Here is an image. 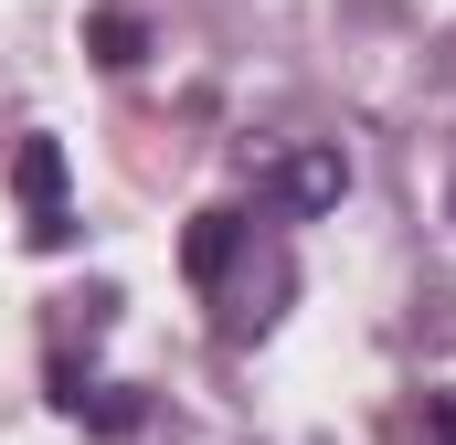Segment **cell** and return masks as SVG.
I'll use <instances>...</instances> for the list:
<instances>
[{"instance_id":"1","label":"cell","mask_w":456,"mask_h":445,"mask_svg":"<svg viewBox=\"0 0 456 445\" xmlns=\"http://www.w3.org/2000/svg\"><path fill=\"white\" fill-rule=\"evenodd\" d=\"M350 191V159L319 138V149H287L276 170H265V213H287V222H308V213H330Z\"/></svg>"},{"instance_id":"2","label":"cell","mask_w":456,"mask_h":445,"mask_svg":"<svg viewBox=\"0 0 456 445\" xmlns=\"http://www.w3.org/2000/svg\"><path fill=\"white\" fill-rule=\"evenodd\" d=\"M11 181H21V202H32V244H43V255L75 244V213H64V149H53V138H21V149H11Z\"/></svg>"},{"instance_id":"3","label":"cell","mask_w":456,"mask_h":445,"mask_svg":"<svg viewBox=\"0 0 456 445\" xmlns=\"http://www.w3.org/2000/svg\"><path fill=\"white\" fill-rule=\"evenodd\" d=\"M244 244H255V222H244V213H191V233H181V276H191V287H224Z\"/></svg>"},{"instance_id":"4","label":"cell","mask_w":456,"mask_h":445,"mask_svg":"<svg viewBox=\"0 0 456 445\" xmlns=\"http://www.w3.org/2000/svg\"><path fill=\"white\" fill-rule=\"evenodd\" d=\"M382 445H456V382H425L382 414Z\"/></svg>"},{"instance_id":"5","label":"cell","mask_w":456,"mask_h":445,"mask_svg":"<svg viewBox=\"0 0 456 445\" xmlns=\"http://www.w3.org/2000/svg\"><path fill=\"white\" fill-rule=\"evenodd\" d=\"M86 53H96L107 75H138V64H149V21H138V11H96V21H86Z\"/></svg>"},{"instance_id":"6","label":"cell","mask_w":456,"mask_h":445,"mask_svg":"<svg viewBox=\"0 0 456 445\" xmlns=\"http://www.w3.org/2000/svg\"><path fill=\"white\" fill-rule=\"evenodd\" d=\"M446 213H456V191H446Z\"/></svg>"}]
</instances>
